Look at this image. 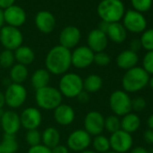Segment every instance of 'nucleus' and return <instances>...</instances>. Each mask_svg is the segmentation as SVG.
I'll use <instances>...</instances> for the list:
<instances>
[{"mask_svg":"<svg viewBox=\"0 0 153 153\" xmlns=\"http://www.w3.org/2000/svg\"><path fill=\"white\" fill-rule=\"evenodd\" d=\"M92 141L91 135L84 129H76L73 131L67 139V147L75 152H80L90 146Z\"/></svg>","mask_w":153,"mask_h":153,"instance_id":"nucleus-9","label":"nucleus"},{"mask_svg":"<svg viewBox=\"0 0 153 153\" xmlns=\"http://www.w3.org/2000/svg\"><path fill=\"white\" fill-rule=\"evenodd\" d=\"M16 62L14 51L4 50L0 53V67L3 68H11Z\"/></svg>","mask_w":153,"mask_h":153,"instance_id":"nucleus-31","label":"nucleus"},{"mask_svg":"<svg viewBox=\"0 0 153 153\" xmlns=\"http://www.w3.org/2000/svg\"><path fill=\"white\" fill-rule=\"evenodd\" d=\"M0 153H1V149H0Z\"/></svg>","mask_w":153,"mask_h":153,"instance_id":"nucleus-54","label":"nucleus"},{"mask_svg":"<svg viewBox=\"0 0 153 153\" xmlns=\"http://www.w3.org/2000/svg\"><path fill=\"white\" fill-rule=\"evenodd\" d=\"M139 60L138 55L136 52L127 50L122 51L116 58V64L120 68L123 69H131L135 67Z\"/></svg>","mask_w":153,"mask_h":153,"instance_id":"nucleus-21","label":"nucleus"},{"mask_svg":"<svg viewBox=\"0 0 153 153\" xmlns=\"http://www.w3.org/2000/svg\"><path fill=\"white\" fill-rule=\"evenodd\" d=\"M95 53L88 46H79L71 51V65L79 69H84L94 63Z\"/></svg>","mask_w":153,"mask_h":153,"instance_id":"nucleus-10","label":"nucleus"},{"mask_svg":"<svg viewBox=\"0 0 153 153\" xmlns=\"http://www.w3.org/2000/svg\"><path fill=\"white\" fill-rule=\"evenodd\" d=\"M103 87V79L97 74H91L83 79V88L86 92L96 93Z\"/></svg>","mask_w":153,"mask_h":153,"instance_id":"nucleus-28","label":"nucleus"},{"mask_svg":"<svg viewBox=\"0 0 153 153\" xmlns=\"http://www.w3.org/2000/svg\"><path fill=\"white\" fill-rule=\"evenodd\" d=\"M34 22L38 30L46 34L51 33L56 25L55 17L49 11H40L36 15Z\"/></svg>","mask_w":153,"mask_h":153,"instance_id":"nucleus-20","label":"nucleus"},{"mask_svg":"<svg viewBox=\"0 0 153 153\" xmlns=\"http://www.w3.org/2000/svg\"><path fill=\"white\" fill-rule=\"evenodd\" d=\"M59 91L67 98H76L83 90V79L76 73L67 72L59 81Z\"/></svg>","mask_w":153,"mask_h":153,"instance_id":"nucleus-2","label":"nucleus"},{"mask_svg":"<svg viewBox=\"0 0 153 153\" xmlns=\"http://www.w3.org/2000/svg\"><path fill=\"white\" fill-rule=\"evenodd\" d=\"M146 107V101L142 97H136L131 100V109L137 112H140L144 110Z\"/></svg>","mask_w":153,"mask_h":153,"instance_id":"nucleus-38","label":"nucleus"},{"mask_svg":"<svg viewBox=\"0 0 153 153\" xmlns=\"http://www.w3.org/2000/svg\"><path fill=\"white\" fill-rule=\"evenodd\" d=\"M60 133L55 127H48L42 132V143L50 149L59 144Z\"/></svg>","mask_w":153,"mask_h":153,"instance_id":"nucleus-24","label":"nucleus"},{"mask_svg":"<svg viewBox=\"0 0 153 153\" xmlns=\"http://www.w3.org/2000/svg\"><path fill=\"white\" fill-rule=\"evenodd\" d=\"M62 95L57 88L47 86L36 90L35 102L39 108L45 111L54 110L62 104Z\"/></svg>","mask_w":153,"mask_h":153,"instance_id":"nucleus-3","label":"nucleus"},{"mask_svg":"<svg viewBox=\"0 0 153 153\" xmlns=\"http://www.w3.org/2000/svg\"><path fill=\"white\" fill-rule=\"evenodd\" d=\"M81 39V33L80 30L72 25H68L62 29L59 33V45L68 50L75 48L78 46Z\"/></svg>","mask_w":153,"mask_h":153,"instance_id":"nucleus-14","label":"nucleus"},{"mask_svg":"<svg viewBox=\"0 0 153 153\" xmlns=\"http://www.w3.org/2000/svg\"><path fill=\"white\" fill-rule=\"evenodd\" d=\"M0 129H1V112H0Z\"/></svg>","mask_w":153,"mask_h":153,"instance_id":"nucleus-52","label":"nucleus"},{"mask_svg":"<svg viewBox=\"0 0 153 153\" xmlns=\"http://www.w3.org/2000/svg\"><path fill=\"white\" fill-rule=\"evenodd\" d=\"M19 116L21 126H23L27 131L38 129L42 122V115L41 111L38 108L33 106L24 109Z\"/></svg>","mask_w":153,"mask_h":153,"instance_id":"nucleus-13","label":"nucleus"},{"mask_svg":"<svg viewBox=\"0 0 153 153\" xmlns=\"http://www.w3.org/2000/svg\"><path fill=\"white\" fill-rule=\"evenodd\" d=\"M6 105V100H5V95L3 92L0 91V110H1L4 105Z\"/></svg>","mask_w":153,"mask_h":153,"instance_id":"nucleus-47","label":"nucleus"},{"mask_svg":"<svg viewBox=\"0 0 153 153\" xmlns=\"http://www.w3.org/2000/svg\"><path fill=\"white\" fill-rule=\"evenodd\" d=\"M76 98L79 100V103H81V104H86V103H88V100H89V94H88V92H86L85 90H83V91H82L78 97H76Z\"/></svg>","mask_w":153,"mask_h":153,"instance_id":"nucleus-41","label":"nucleus"},{"mask_svg":"<svg viewBox=\"0 0 153 153\" xmlns=\"http://www.w3.org/2000/svg\"><path fill=\"white\" fill-rule=\"evenodd\" d=\"M91 143L97 153H105L109 151V149H110L109 139L102 134L95 136Z\"/></svg>","mask_w":153,"mask_h":153,"instance_id":"nucleus-30","label":"nucleus"},{"mask_svg":"<svg viewBox=\"0 0 153 153\" xmlns=\"http://www.w3.org/2000/svg\"><path fill=\"white\" fill-rule=\"evenodd\" d=\"M140 44L144 49L148 50L149 51H153V29L148 30L142 34Z\"/></svg>","mask_w":153,"mask_h":153,"instance_id":"nucleus-34","label":"nucleus"},{"mask_svg":"<svg viewBox=\"0 0 153 153\" xmlns=\"http://www.w3.org/2000/svg\"><path fill=\"white\" fill-rule=\"evenodd\" d=\"M25 141L30 146H36L42 143V132L38 131V129L29 130L25 134Z\"/></svg>","mask_w":153,"mask_h":153,"instance_id":"nucleus-33","label":"nucleus"},{"mask_svg":"<svg viewBox=\"0 0 153 153\" xmlns=\"http://www.w3.org/2000/svg\"><path fill=\"white\" fill-rule=\"evenodd\" d=\"M50 80H51V74L46 68L36 69L31 76V83L35 90L49 86Z\"/></svg>","mask_w":153,"mask_h":153,"instance_id":"nucleus-22","label":"nucleus"},{"mask_svg":"<svg viewBox=\"0 0 153 153\" xmlns=\"http://www.w3.org/2000/svg\"><path fill=\"white\" fill-rule=\"evenodd\" d=\"M124 28L132 33H141L146 28L147 23L144 16L139 12L129 10L123 19Z\"/></svg>","mask_w":153,"mask_h":153,"instance_id":"nucleus-17","label":"nucleus"},{"mask_svg":"<svg viewBox=\"0 0 153 153\" xmlns=\"http://www.w3.org/2000/svg\"><path fill=\"white\" fill-rule=\"evenodd\" d=\"M148 125H149V129L153 131V114H151L149 116V118L148 119Z\"/></svg>","mask_w":153,"mask_h":153,"instance_id":"nucleus-49","label":"nucleus"},{"mask_svg":"<svg viewBox=\"0 0 153 153\" xmlns=\"http://www.w3.org/2000/svg\"><path fill=\"white\" fill-rule=\"evenodd\" d=\"M131 153H149V151L142 147H136L131 151Z\"/></svg>","mask_w":153,"mask_h":153,"instance_id":"nucleus-46","label":"nucleus"},{"mask_svg":"<svg viewBox=\"0 0 153 153\" xmlns=\"http://www.w3.org/2000/svg\"><path fill=\"white\" fill-rule=\"evenodd\" d=\"M14 54L17 63L25 66L32 64L35 59L34 51H33L32 48L28 46H24V45L20 46L14 51Z\"/></svg>","mask_w":153,"mask_h":153,"instance_id":"nucleus-23","label":"nucleus"},{"mask_svg":"<svg viewBox=\"0 0 153 153\" xmlns=\"http://www.w3.org/2000/svg\"><path fill=\"white\" fill-rule=\"evenodd\" d=\"M51 153H69V149L66 145L59 144L51 149Z\"/></svg>","mask_w":153,"mask_h":153,"instance_id":"nucleus-40","label":"nucleus"},{"mask_svg":"<svg viewBox=\"0 0 153 153\" xmlns=\"http://www.w3.org/2000/svg\"><path fill=\"white\" fill-rule=\"evenodd\" d=\"M149 83V74L141 68L134 67L123 75L122 85L127 92H137Z\"/></svg>","mask_w":153,"mask_h":153,"instance_id":"nucleus-4","label":"nucleus"},{"mask_svg":"<svg viewBox=\"0 0 153 153\" xmlns=\"http://www.w3.org/2000/svg\"><path fill=\"white\" fill-rule=\"evenodd\" d=\"M110 62H111V58H110V56L107 53H105L104 51L95 53L94 63H96L97 66H99V67H105V66L109 65Z\"/></svg>","mask_w":153,"mask_h":153,"instance_id":"nucleus-35","label":"nucleus"},{"mask_svg":"<svg viewBox=\"0 0 153 153\" xmlns=\"http://www.w3.org/2000/svg\"><path fill=\"white\" fill-rule=\"evenodd\" d=\"M149 86H150V88L153 90V78L149 80Z\"/></svg>","mask_w":153,"mask_h":153,"instance_id":"nucleus-51","label":"nucleus"},{"mask_svg":"<svg viewBox=\"0 0 153 153\" xmlns=\"http://www.w3.org/2000/svg\"><path fill=\"white\" fill-rule=\"evenodd\" d=\"M108 26H109V23H106V22H105V21H102V23L99 25V28H98V29H99L100 31H102L103 33H106V31H107Z\"/></svg>","mask_w":153,"mask_h":153,"instance_id":"nucleus-45","label":"nucleus"},{"mask_svg":"<svg viewBox=\"0 0 153 153\" xmlns=\"http://www.w3.org/2000/svg\"><path fill=\"white\" fill-rule=\"evenodd\" d=\"M110 148L117 153H124L132 146L131 135L123 130H119L111 134L109 138Z\"/></svg>","mask_w":153,"mask_h":153,"instance_id":"nucleus-12","label":"nucleus"},{"mask_svg":"<svg viewBox=\"0 0 153 153\" xmlns=\"http://www.w3.org/2000/svg\"><path fill=\"white\" fill-rule=\"evenodd\" d=\"M140 41H138V40H134V41H132L131 42V51H134V52H136V51H138L139 49H140Z\"/></svg>","mask_w":153,"mask_h":153,"instance_id":"nucleus-44","label":"nucleus"},{"mask_svg":"<svg viewBox=\"0 0 153 153\" xmlns=\"http://www.w3.org/2000/svg\"><path fill=\"white\" fill-rule=\"evenodd\" d=\"M29 71L26 66L16 63L10 68V79L12 83L23 84L28 79Z\"/></svg>","mask_w":153,"mask_h":153,"instance_id":"nucleus-26","label":"nucleus"},{"mask_svg":"<svg viewBox=\"0 0 153 153\" xmlns=\"http://www.w3.org/2000/svg\"><path fill=\"white\" fill-rule=\"evenodd\" d=\"M21 128L20 116L13 110H8L1 114V129L5 134L16 135Z\"/></svg>","mask_w":153,"mask_h":153,"instance_id":"nucleus-15","label":"nucleus"},{"mask_svg":"<svg viewBox=\"0 0 153 153\" xmlns=\"http://www.w3.org/2000/svg\"><path fill=\"white\" fill-rule=\"evenodd\" d=\"M97 13L106 23H118L124 14V7L120 0H102L97 7Z\"/></svg>","mask_w":153,"mask_h":153,"instance_id":"nucleus-5","label":"nucleus"},{"mask_svg":"<svg viewBox=\"0 0 153 153\" xmlns=\"http://www.w3.org/2000/svg\"><path fill=\"white\" fill-rule=\"evenodd\" d=\"M105 153H117V152H115V151H107Z\"/></svg>","mask_w":153,"mask_h":153,"instance_id":"nucleus-53","label":"nucleus"},{"mask_svg":"<svg viewBox=\"0 0 153 153\" xmlns=\"http://www.w3.org/2000/svg\"><path fill=\"white\" fill-rule=\"evenodd\" d=\"M23 42L24 36L18 28L7 25L0 29V42L5 50L15 51L23 45Z\"/></svg>","mask_w":153,"mask_h":153,"instance_id":"nucleus-6","label":"nucleus"},{"mask_svg":"<svg viewBox=\"0 0 153 153\" xmlns=\"http://www.w3.org/2000/svg\"><path fill=\"white\" fill-rule=\"evenodd\" d=\"M143 69L149 74H153V51L146 53L143 59Z\"/></svg>","mask_w":153,"mask_h":153,"instance_id":"nucleus-37","label":"nucleus"},{"mask_svg":"<svg viewBox=\"0 0 153 153\" xmlns=\"http://www.w3.org/2000/svg\"><path fill=\"white\" fill-rule=\"evenodd\" d=\"M144 140L147 143L149 144H153V131L152 130H148L144 133Z\"/></svg>","mask_w":153,"mask_h":153,"instance_id":"nucleus-43","label":"nucleus"},{"mask_svg":"<svg viewBox=\"0 0 153 153\" xmlns=\"http://www.w3.org/2000/svg\"><path fill=\"white\" fill-rule=\"evenodd\" d=\"M105 129L112 134L121 130V121L116 115H110L105 119Z\"/></svg>","mask_w":153,"mask_h":153,"instance_id":"nucleus-32","label":"nucleus"},{"mask_svg":"<svg viewBox=\"0 0 153 153\" xmlns=\"http://www.w3.org/2000/svg\"><path fill=\"white\" fill-rule=\"evenodd\" d=\"M109 105L115 115L124 116L131 110V100L126 92L116 90L109 97Z\"/></svg>","mask_w":153,"mask_h":153,"instance_id":"nucleus-8","label":"nucleus"},{"mask_svg":"<svg viewBox=\"0 0 153 153\" xmlns=\"http://www.w3.org/2000/svg\"><path fill=\"white\" fill-rule=\"evenodd\" d=\"M132 7L139 12L148 11L152 4V0H131Z\"/></svg>","mask_w":153,"mask_h":153,"instance_id":"nucleus-36","label":"nucleus"},{"mask_svg":"<svg viewBox=\"0 0 153 153\" xmlns=\"http://www.w3.org/2000/svg\"><path fill=\"white\" fill-rule=\"evenodd\" d=\"M53 117L57 123L62 126L70 125L76 117L75 111L72 106L66 104H60L53 110Z\"/></svg>","mask_w":153,"mask_h":153,"instance_id":"nucleus-18","label":"nucleus"},{"mask_svg":"<svg viewBox=\"0 0 153 153\" xmlns=\"http://www.w3.org/2000/svg\"><path fill=\"white\" fill-rule=\"evenodd\" d=\"M84 130L91 136H97L105 130V117L98 111H90L84 118Z\"/></svg>","mask_w":153,"mask_h":153,"instance_id":"nucleus-11","label":"nucleus"},{"mask_svg":"<svg viewBox=\"0 0 153 153\" xmlns=\"http://www.w3.org/2000/svg\"><path fill=\"white\" fill-rule=\"evenodd\" d=\"M27 153H51V149L41 143L36 146L30 147Z\"/></svg>","mask_w":153,"mask_h":153,"instance_id":"nucleus-39","label":"nucleus"},{"mask_svg":"<svg viewBox=\"0 0 153 153\" xmlns=\"http://www.w3.org/2000/svg\"><path fill=\"white\" fill-rule=\"evenodd\" d=\"M5 23V20H4V14H3V11L2 9H0V29L3 27V25Z\"/></svg>","mask_w":153,"mask_h":153,"instance_id":"nucleus-48","label":"nucleus"},{"mask_svg":"<svg viewBox=\"0 0 153 153\" xmlns=\"http://www.w3.org/2000/svg\"><path fill=\"white\" fill-rule=\"evenodd\" d=\"M4 20L9 26L16 27L23 25L26 21L25 11L19 6L13 5L3 11Z\"/></svg>","mask_w":153,"mask_h":153,"instance_id":"nucleus-16","label":"nucleus"},{"mask_svg":"<svg viewBox=\"0 0 153 153\" xmlns=\"http://www.w3.org/2000/svg\"><path fill=\"white\" fill-rule=\"evenodd\" d=\"M45 66L50 74L55 76L64 75L72 66L70 50L61 45L51 48L46 55Z\"/></svg>","mask_w":153,"mask_h":153,"instance_id":"nucleus-1","label":"nucleus"},{"mask_svg":"<svg viewBox=\"0 0 153 153\" xmlns=\"http://www.w3.org/2000/svg\"><path fill=\"white\" fill-rule=\"evenodd\" d=\"M108 43L107 35L99 29L92 30L88 36V47L94 52H101L106 48Z\"/></svg>","mask_w":153,"mask_h":153,"instance_id":"nucleus-19","label":"nucleus"},{"mask_svg":"<svg viewBox=\"0 0 153 153\" xmlns=\"http://www.w3.org/2000/svg\"><path fill=\"white\" fill-rule=\"evenodd\" d=\"M4 95L6 105L12 109H16L25 103L27 98V90L23 84L11 83L7 87Z\"/></svg>","mask_w":153,"mask_h":153,"instance_id":"nucleus-7","label":"nucleus"},{"mask_svg":"<svg viewBox=\"0 0 153 153\" xmlns=\"http://www.w3.org/2000/svg\"><path fill=\"white\" fill-rule=\"evenodd\" d=\"M113 42L116 43H121L125 41L127 33L126 29L123 25H122L119 23H112L109 24V26L107 28L106 33H105Z\"/></svg>","mask_w":153,"mask_h":153,"instance_id":"nucleus-25","label":"nucleus"},{"mask_svg":"<svg viewBox=\"0 0 153 153\" xmlns=\"http://www.w3.org/2000/svg\"><path fill=\"white\" fill-rule=\"evenodd\" d=\"M140 124V120L138 115L129 113L125 114L121 121V130L131 134V132H134L139 129Z\"/></svg>","mask_w":153,"mask_h":153,"instance_id":"nucleus-27","label":"nucleus"},{"mask_svg":"<svg viewBox=\"0 0 153 153\" xmlns=\"http://www.w3.org/2000/svg\"><path fill=\"white\" fill-rule=\"evenodd\" d=\"M79 153H97V152H96V151H94V150L85 149V150H83V151H80V152H79Z\"/></svg>","mask_w":153,"mask_h":153,"instance_id":"nucleus-50","label":"nucleus"},{"mask_svg":"<svg viewBox=\"0 0 153 153\" xmlns=\"http://www.w3.org/2000/svg\"><path fill=\"white\" fill-rule=\"evenodd\" d=\"M19 144L16 139V135L5 134L2 141L0 142L1 153H16Z\"/></svg>","mask_w":153,"mask_h":153,"instance_id":"nucleus-29","label":"nucleus"},{"mask_svg":"<svg viewBox=\"0 0 153 153\" xmlns=\"http://www.w3.org/2000/svg\"><path fill=\"white\" fill-rule=\"evenodd\" d=\"M16 0H0V9H7L15 5Z\"/></svg>","mask_w":153,"mask_h":153,"instance_id":"nucleus-42","label":"nucleus"}]
</instances>
